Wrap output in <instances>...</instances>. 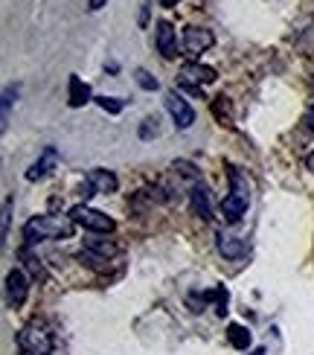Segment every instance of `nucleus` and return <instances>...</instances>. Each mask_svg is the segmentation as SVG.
I'll list each match as a JSON object with an SVG mask.
<instances>
[{
    "label": "nucleus",
    "instance_id": "f257e3e1",
    "mask_svg": "<svg viewBox=\"0 0 314 355\" xmlns=\"http://www.w3.org/2000/svg\"><path fill=\"white\" fill-rule=\"evenodd\" d=\"M76 221L70 216H35L24 225V239L29 245L35 242H55V239H70Z\"/></svg>",
    "mask_w": 314,
    "mask_h": 355
},
{
    "label": "nucleus",
    "instance_id": "f03ea898",
    "mask_svg": "<svg viewBox=\"0 0 314 355\" xmlns=\"http://www.w3.org/2000/svg\"><path fill=\"white\" fill-rule=\"evenodd\" d=\"M227 181H230V192L221 201V216L227 221H238L245 216L247 201H250V181H247V175L238 166L227 169Z\"/></svg>",
    "mask_w": 314,
    "mask_h": 355
},
{
    "label": "nucleus",
    "instance_id": "7ed1b4c3",
    "mask_svg": "<svg viewBox=\"0 0 314 355\" xmlns=\"http://www.w3.org/2000/svg\"><path fill=\"white\" fill-rule=\"evenodd\" d=\"M18 347L26 355H50L53 349V335L50 329L44 327L41 320H29L26 327L18 332Z\"/></svg>",
    "mask_w": 314,
    "mask_h": 355
},
{
    "label": "nucleus",
    "instance_id": "20e7f679",
    "mask_svg": "<svg viewBox=\"0 0 314 355\" xmlns=\"http://www.w3.org/2000/svg\"><path fill=\"white\" fill-rule=\"evenodd\" d=\"M70 218L76 221V225H82L85 230H91V233H111L116 227V221L111 216H105V213L94 210V207H87V204H76V207H73Z\"/></svg>",
    "mask_w": 314,
    "mask_h": 355
},
{
    "label": "nucleus",
    "instance_id": "39448f33",
    "mask_svg": "<svg viewBox=\"0 0 314 355\" xmlns=\"http://www.w3.org/2000/svg\"><path fill=\"white\" fill-rule=\"evenodd\" d=\"M213 44H216V35H213V29H207V26H189L184 33L186 55H201V53H207L209 47H213Z\"/></svg>",
    "mask_w": 314,
    "mask_h": 355
},
{
    "label": "nucleus",
    "instance_id": "423d86ee",
    "mask_svg": "<svg viewBox=\"0 0 314 355\" xmlns=\"http://www.w3.org/2000/svg\"><path fill=\"white\" fill-rule=\"evenodd\" d=\"M166 111L172 114L175 128H181V131H186L192 123H195V111H192L189 102L184 96H177V94H169L166 96Z\"/></svg>",
    "mask_w": 314,
    "mask_h": 355
},
{
    "label": "nucleus",
    "instance_id": "0eeeda50",
    "mask_svg": "<svg viewBox=\"0 0 314 355\" xmlns=\"http://www.w3.org/2000/svg\"><path fill=\"white\" fill-rule=\"evenodd\" d=\"M26 294H29V279H26V274L24 271H9L6 274V297H9V303L18 309V306H24L26 303Z\"/></svg>",
    "mask_w": 314,
    "mask_h": 355
},
{
    "label": "nucleus",
    "instance_id": "6e6552de",
    "mask_svg": "<svg viewBox=\"0 0 314 355\" xmlns=\"http://www.w3.org/2000/svg\"><path fill=\"white\" fill-rule=\"evenodd\" d=\"M155 44H157V53L163 58H175V53H177V35H175V26L169 21H157Z\"/></svg>",
    "mask_w": 314,
    "mask_h": 355
},
{
    "label": "nucleus",
    "instance_id": "1a4fd4ad",
    "mask_svg": "<svg viewBox=\"0 0 314 355\" xmlns=\"http://www.w3.org/2000/svg\"><path fill=\"white\" fill-rule=\"evenodd\" d=\"M218 79V73L207 64H198V62H189L181 67V82H189V85H213Z\"/></svg>",
    "mask_w": 314,
    "mask_h": 355
},
{
    "label": "nucleus",
    "instance_id": "9d476101",
    "mask_svg": "<svg viewBox=\"0 0 314 355\" xmlns=\"http://www.w3.org/2000/svg\"><path fill=\"white\" fill-rule=\"evenodd\" d=\"M55 164H58V152L53 149V146H47V149H44V155L26 169V181H41V178H47Z\"/></svg>",
    "mask_w": 314,
    "mask_h": 355
},
{
    "label": "nucleus",
    "instance_id": "9b49d317",
    "mask_svg": "<svg viewBox=\"0 0 314 355\" xmlns=\"http://www.w3.org/2000/svg\"><path fill=\"white\" fill-rule=\"evenodd\" d=\"M216 245H218V254L224 259H242L247 254L245 239H238V236H233V233H218V242Z\"/></svg>",
    "mask_w": 314,
    "mask_h": 355
},
{
    "label": "nucleus",
    "instance_id": "f8f14e48",
    "mask_svg": "<svg viewBox=\"0 0 314 355\" xmlns=\"http://www.w3.org/2000/svg\"><path fill=\"white\" fill-rule=\"evenodd\" d=\"M85 181L91 184L96 192H105V196H111V192H116V187H119V178L108 169H91Z\"/></svg>",
    "mask_w": 314,
    "mask_h": 355
},
{
    "label": "nucleus",
    "instance_id": "ddd939ff",
    "mask_svg": "<svg viewBox=\"0 0 314 355\" xmlns=\"http://www.w3.org/2000/svg\"><path fill=\"white\" fill-rule=\"evenodd\" d=\"M189 201H192V210L201 218H213V201H209V189L204 184H195L189 189Z\"/></svg>",
    "mask_w": 314,
    "mask_h": 355
},
{
    "label": "nucleus",
    "instance_id": "4468645a",
    "mask_svg": "<svg viewBox=\"0 0 314 355\" xmlns=\"http://www.w3.org/2000/svg\"><path fill=\"white\" fill-rule=\"evenodd\" d=\"M67 99H70V108H82L85 102H91V87H87V82H82L76 73L67 79Z\"/></svg>",
    "mask_w": 314,
    "mask_h": 355
},
{
    "label": "nucleus",
    "instance_id": "2eb2a0df",
    "mask_svg": "<svg viewBox=\"0 0 314 355\" xmlns=\"http://www.w3.org/2000/svg\"><path fill=\"white\" fill-rule=\"evenodd\" d=\"M18 259L24 262V268L29 271V277H33V279H41V283H44V279H47V271H44L41 259H38V257H33V254H29L26 248H21V250H18Z\"/></svg>",
    "mask_w": 314,
    "mask_h": 355
},
{
    "label": "nucleus",
    "instance_id": "dca6fc26",
    "mask_svg": "<svg viewBox=\"0 0 314 355\" xmlns=\"http://www.w3.org/2000/svg\"><path fill=\"white\" fill-rule=\"evenodd\" d=\"M85 248L94 250V254L102 257V259H114V257L119 254V248H116L111 239H85Z\"/></svg>",
    "mask_w": 314,
    "mask_h": 355
},
{
    "label": "nucleus",
    "instance_id": "f3484780",
    "mask_svg": "<svg viewBox=\"0 0 314 355\" xmlns=\"http://www.w3.org/2000/svg\"><path fill=\"white\" fill-rule=\"evenodd\" d=\"M227 341L236 349H247L250 347V332L242 327V323H230V327H227Z\"/></svg>",
    "mask_w": 314,
    "mask_h": 355
},
{
    "label": "nucleus",
    "instance_id": "a211bd4d",
    "mask_svg": "<svg viewBox=\"0 0 314 355\" xmlns=\"http://www.w3.org/2000/svg\"><path fill=\"white\" fill-rule=\"evenodd\" d=\"M172 169H175V175H177V178H184V181H189L192 187L201 184V169H195V166L189 164V160H175Z\"/></svg>",
    "mask_w": 314,
    "mask_h": 355
},
{
    "label": "nucleus",
    "instance_id": "6ab92c4d",
    "mask_svg": "<svg viewBox=\"0 0 314 355\" xmlns=\"http://www.w3.org/2000/svg\"><path fill=\"white\" fill-rule=\"evenodd\" d=\"M134 82H137V85L143 87V91H157V79H155L148 70H143V67L134 70Z\"/></svg>",
    "mask_w": 314,
    "mask_h": 355
},
{
    "label": "nucleus",
    "instance_id": "aec40b11",
    "mask_svg": "<svg viewBox=\"0 0 314 355\" xmlns=\"http://www.w3.org/2000/svg\"><path fill=\"white\" fill-rule=\"evenodd\" d=\"M96 105L102 111H108V114H119L125 108V102L123 99H116V96H96Z\"/></svg>",
    "mask_w": 314,
    "mask_h": 355
},
{
    "label": "nucleus",
    "instance_id": "412c9836",
    "mask_svg": "<svg viewBox=\"0 0 314 355\" xmlns=\"http://www.w3.org/2000/svg\"><path fill=\"white\" fill-rule=\"evenodd\" d=\"M157 116H146L143 120V125H140V140H152V137H157Z\"/></svg>",
    "mask_w": 314,
    "mask_h": 355
},
{
    "label": "nucleus",
    "instance_id": "4be33fe9",
    "mask_svg": "<svg viewBox=\"0 0 314 355\" xmlns=\"http://www.w3.org/2000/svg\"><path fill=\"white\" fill-rule=\"evenodd\" d=\"M15 96H18V87H6V91H3V128L9 123V111H12Z\"/></svg>",
    "mask_w": 314,
    "mask_h": 355
},
{
    "label": "nucleus",
    "instance_id": "5701e85b",
    "mask_svg": "<svg viewBox=\"0 0 314 355\" xmlns=\"http://www.w3.org/2000/svg\"><path fill=\"white\" fill-rule=\"evenodd\" d=\"M213 108H216V116H218V120H224V116H227V123L233 120V116H230V102H227V96H218V99L213 102Z\"/></svg>",
    "mask_w": 314,
    "mask_h": 355
},
{
    "label": "nucleus",
    "instance_id": "b1692460",
    "mask_svg": "<svg viewBox=\"0 0 314 355\" xmlns=\"http://www.w3.org/2000/svg\"><path fill=\"white\" fill-rule=\"evenodd\" d=\"M9 221H12V196L3 198V227H0V236H9Z\"/></svg>",
    "mask_w": 314,
    "mask_h": 355
},
{
    "label": "nucleus",
    "instance_id": "393cba45",
    "mask_svg": "<svg viewBox=\"0 0 314 355\" xmlns=\"http://www.w3.org/2000/svg\"><path fill=\"white\" fill-rule=\"evenodd\" d=\"M146 24H148V0L140 6V26H146Z\"/></svg>",
    "mask_w": 314,
    "mask_h": 355
},
{
    "label": "nucleus",
    "instance_id": "a878e982",
    "mask_svg": "<svg viewBox=\"0 0 314 355\" xmlns=\"http://www.w3.org/2000/svg\"><path fill=\"white\" fill-rule=\"evenodd\" d=\"M105 3H108V0H87V9H91V12H99Z\"/></svg>",
    "mask_w": 314,
    "mask_h": 355
},
{
    "label": "nucleus",
    "instance_id": "bb28decb",
    "mask_svg": "<svg viewBox=\"0 0 314 355\" xmlns=\"http://www.w3.org/2000/svg\"><path fill=\"white\" fill-rule=\"evenodd\" d=\"M181 0H160V6H166V9H175Z\"/></svg>",
    "mask_w": 314,
    "mask_h": 355
},
{
    "label": "nucleus",
    "instance_id": "cd10ccee",
    "mask_svg": "<svg viewBox=\"0 0 314 355\" xmlns=\"http://www.w3.org/2000/svg\"><path fill=\"white\" fill-rule=\"evenodd\" d=\"M306 169H308V172H314V152L306 157Z\"/></svg>",
    "mask_w": 314,
    "mask_h": 355
},
{
    "label": "nucleus",
    "instance_id": "c85d7f7f",
    "mask_svg": "<svg viewBox=\"0 0 314 355\" xmlns=\"http://www.w3.org/2000/svg\"><path fill=\"white\" fill-rule=\"evenodd\" d=\"M308 123H311V128H314V108H311V114H308Z\"/></svg>",
    "mask_w": 314,
    "mask_h": 355
},
{
    "label": "nucleus",
    "instance_id": "c756f323",
    "mask_svg": "<svg viewBox=\"0 0 314 355\" xmlns=\"http://www.w3.org/2000/svg\"><path fill=\"white\" fill-rule=\"evenodd\" d=\"M250 355H265V349H256V352H250Z\"/></svg>",
    "mask_w": 314,
    "mask_h": 355
}]
</instances>
